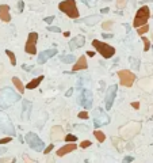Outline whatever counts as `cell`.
<instances>
[{
	"label": "cell",
	"instance_id": "6da1fadb",
	"mask_svg": "<svg viewBox=\"0 0 153 163\" xmlns=\"http://www.w3.org/2000/svg\"><path fill=\"white\" fill-rule=\"evenodd\" d=\"M19 99H20V95L19 94H15L10 87H4L0 91V108H3V109L14 105Z\"/></svg>",
	"mask_w": 153,
	"mask_h": 163
},
{
	"label": "cell",
	"instance_id": "7a4b0ae2",
	"mask_svg": "<svg viewBox=\"0 0 153 163\" xmlns=\"http://www.w3.org/2000/svg\"><path fill=\"white\" fill-rule=\"evenodd\" d=\"M59 8L61 12L68 15L71 19H77L80 14H79V8L76 4V0H63L59 4Z\"/></svg>",
	"mask_w": 153,
	"mask_h": 163
},
{
	"label": "cell",
	"instance_id": "3957f363",
	"mask_svg": "<svg viewBox=\"0 0 153 163\" xmlns=\"http://www.w3.org/2000/svg\"><path fill=\"white\" fill-rule=\"evenodd\" d=\"M92 46L96 49V52L102 57H105V59H111V57L115 55V48L111 46V45H109V44H106V42H102V41L94 39Z\"/></svg>",
	"mask_w": 153,
	"mask_h": 163
},
{
	"label": "cell",
	"instance_id": "277c9868",
	"mask_svg": "<svg viewBox=\"0 0 153 163\" xmlns=\"http://www.w3.org/2000/svg\"><path fill=\"white\" fill-rule=\"evenodd\" d=\"M149 18H150V8L148 6H142L141 8H138L137 12H135L133 26L137 27V29L141 27V26H144V24H146Z\"/></svg>",
	"mask_w": 153,
	"mask_h": 163
},
{
	"label": "cell",
	"instance_id": "5b68a950",
	"mask_svg": "<svg viewBox=\"0 0 153 163\" xmlns=\"http://www.w3.org/2000/svg\"><path fill=\"white\" fill-rule=\"evenodd\" d=\"M26 143L28 144L30 148L37 151V152H41V151H43V148H45L43 140H41V139L38 137V134H35L33 132H28L26 134Z\"/></svg>",
	"mask_w": 153,
	"mask_h": 163
},
{
	"label": "cell",
	"instance_id": "8992f818",
	"mask_svg": "<svg viewBox=\"0 0 153 163\" xmlns=\"http://www.w3.org/2000/svg\"><path fill=\"white\" fill-rule=\"evenodd\" d=\"M110 116L107 114L105 110L98 108L94 110V125L99 128V126H105V125H109L110 124Z\"/></svg>",
	"mask_w": 153,
	"mask_h": 163
},
{
	"label": "cell",
	"instance_id": "52a82bcc",
	"mask_svg": "<svg viewBox=\"0 0 153 163\" xmlns=\"http://www.w3.org/2000/svg\"><path fill=\"white\" fill-rule=\"evenodd\" d=\"M0 132H4L10 136H15V128L12 125V122L10 121L7 114L0 113Z\"/></svg>",
	"mask_w": 153,
	"mask_h": 163
},
{
	"label": "cell",
	"instance_id": "ba28073f",
	"mask_svg": "<svg viewBox=\"0 0 153 163\" xmlns=\"http://www.w3.org/2000/svg\"><path fill=\"white\" fill-rule=\"evenodd\" d=\"M118 77H119V82L123 87H131L133 83L135 82V75L129 69H122V71L118 72Z\"/></svg>",
	"mask_w": 153,
	"mask_h": 163
},
{
	"label": "cell",
	"instance_id": "9c48e42d",
	"mask_svg": "<svg viewBox=\"0 0 153 163\" xmlns=\"http://www.w3.org/2000/svg\"><path fill=\"white\" fill-rule=\"evenodd\" d=\"M37 42H38V33L31 31L27 37V42L24 45V50L28 55H35L37 53Z\"/></svg>",
	"mask_w": 153,
	"mask_h": 163
},
{
	"label": "cell",
	"instance_id": "30bf717a",
	"mask_svg": "<svg viewBox=\"0 0 153 163\" xmlns=\"http://www.w3.org/2000/svg\"><path fill=\"white\" fill-rule=\"evenodd\" d=\"M79 103H80L84 109H91L92 108V102H94V97H92V92L89 90H83L81 94L79 95Z\"/></svg>",
	"mask_w": 153,
	"mask_h": 163
},
{
	"label": "cell",
	"instance_id": "8fae6325",
	"mask_svg": "<svg viewBox=\"0 0 153 163\" xmlns=\"http://www.w3.org/2000/svg\"><path fill=\"white\" fill-rule=\"evenodd\" d=\"M117 92H118V86L117 84H113L107 88L106 91V98H105V105H106V109L110 110L114 105V101H115V97H117Z\"/></svg>",
	"mask_w": 153,
	"mask_h": 163
},
{
	"label": "cell",
	"instance_id": "7c38bea8",
	"mask_svg": "<svg viewBox=\"0 0 153 163\" xmlns=\"http://www.w3.org/2000/svg\"><path fill=\"white\" fill-rule=\"evenodd\" d=\"M56 55H57V49H46V50L41 52L38 55V60H37V63L38 64H45L49 59L54 57Z\"/></svg>",
	"mask_w": 153,
	"mask_h": 163
},
{
	"label": "cell",
	"instance_id": "4fadbf2b",
	"mask_svg": "<svg viewBox=\"0 0 153 163\" xmlns=\"http://www.w3.org/2000/svg\"><path fill=\"white\" fill-rule=\"evenodd\" d=\"M50 137H52V140H54V141L64 140V139H65L64 129L61 128L60 125H54V126L52 128V130H50Z\"/></svg>",
	"mask_w": 153,
	"mask_h": 163
},
{
	"label": "cell",
	"instance_id": "5bb4252c",
	"mask_svg": "<svg viewBox=\"0 0 153 163\" xmlns=\"http://www.w3.org/2000/svg\"><path fill=\"white\" fill-rule=\"evenodd\" d=\"M22 120L23 121H27L28 118H30L31 116V110H33V105H31V102H28L27 99H24L22 102Z\"/></svg>",
	"mask_w": 153,
	"mask_h": 163
},
{
	"label": "cell",
	"instance_id": "9a60e30c",
	"mask_svg": "<svg viewBox=\"0 0 153 163\" xmlns=\"http://www.w3.org/2000/svg\"><path fill=\"white\" fill-rule=\"evenodd\" d=\"M84 44H85V38H84V35L79 34V35L75 37V38H72L71 41H69V48H71L72 50H76L77 48H81Z\"/></svg>",
	"mask_w": 153,
	"mask_h": 163
},
{
	"label": "cell",
	"instance_id": "2e32d148",
	"mask_svg": "<svg viewBox=\"0 0 153 163\" xmlns=\"http://www.w3.org/2000/svg\"><path fill=\"white\" fill-rule=\"evenodd\" d=\"M77 148L76 143H68V144L63 145L61 148L57 150V156H64V155H67L69 152H72V151H75Z\"/></svg>",
	"mask_w": 153,
	"mask_h": 163
},
{
	"label": "cell",
	"instance_id": "e0dca14e",
	"mask_svg": "<svg viewBox=\"0 0 153 163\" xmlns=\"http://www.w3.org/2000/svg\"><path fill=\"white\" fill-rule=\"evenodd\" d=\"M88 68V64H87V59L85 56H80L76 61V64L73 65L72 68V72H77V71H83V69H87Z\"/></svg>",
	"mask_w": 153,
	"mask_h": 163
},
{
	"label": "cell",
	"instance_id": "ac0fdd59",
	"mask_svg": "<svg viewBox=\"0 0 153 163\" xmlns=\"http://www.w3.org/2000/svg\"><path fill=\"white\" fill-rule=\"evenodd\" d=\"M0 20H3V22H10L11 20L10 6H7V4H2L0 6Z\"/></svg>",
	"mask_w": 153,
	"mask_h": 163
},
{
	"label": "cell",
	"instance_id": "d6986e66",
	"mask_svg": "<svg viewBox=\"0 0 153 163\" xmlns=\"http://www.w3.org/2000/svg\"><path fill=\"white\" fill-rule=\"evenodd\" d=\"M76 22H83V23H85V24H88V26H94V24H96L99 20H100V16L99 15H89V16H87V18H83V19H75Z\"/></svg>",
	"mask_w": 153,
	"mask_h": 163
},
{
	"label": "cell",
	"instance_id": "ffe728a7",
	"mask_svg": "<svg viewBox=\"0 0 153 163\" xmlns=\"http://www.w3.org/2000/svg\"><path fill=\"white\" fill-rule=\"evenodd\" d=\"M43 80V75H41V76H38V77H35V79H33L30 83H27V86L26 87L28 88V90H33V88H37L39 86V83Z\"/></svg>",
	"mask_w": 153,
	"mask_h": 163
},
{
	"label": "cell",
	"instance_id": "44dd1931",
	"mask_svg": "<svg viewBox=\"0 0 153 163\" xmlns=\"http://www.w3.org/2000/svg\"><path fill=\"white\" fill-rule=\"evenodd\" d=\"M12 83H14V86H15L16 88H18V91H19L20 94H23V92H24V86H23L22 80H20L19 77H16V76L12 77Z\"/></svg>",
	"mask_w": 153,
	"mask_h": 163
},
{
	"label": "cell",
	"instance_id": "7402d4cb",
	"mask_svg": "<svg viewBox=\"0 0 153 163\" xmlns=\"http://www.w3.org/2000/svg\"><path fill=\"white\" fill-rule=\"evenodd\" d=\"M94 136L96 137V140H98L99 143H103V141L106 140V134L103 133L102 130H98V129H96V130H95V132H94Z\"/></svg>",
	"mask_w": 153,
	"mask_h": 163
},
{
	"label": "cell",
	"instance_id": "603a6c76",
	"mask_svg": "<svg viewBox=\"0 0 153 163\" xmlns=\"http://www.w3.org/2000/svg\"><path fill=\"white\" fill-rule=\"evenodd\" d=\"M61 61L65 64H71V63H73V61H76V57L73 55H65V56L61 57Z\"/></svg>",
	"mask_w": 153,
	"mask_h": 163
},
{
	"label": "cell",
	"instance_id": "cb8c5ba5",
	"mask_svg": "<svg viewBox=\"0 0 153 163\" xmlns=\"http://www.w3.org/2000/svg\"><path fill=\"white\" fill-rule=\"evenodd\" d=\"M142 42H144V52H148L152 46V42L149 38H146V37H142Z\"/></svg>",
	"mask_w": 153,
	"mask_h": 163
},
{
	"label": "cell",
	"instance_id": "d4e9b609",
	"mask_svg": "<svg viewBox=\"0 0 153 163\" xmlns=\"http://www.w3.org/2000/svg\"><path fill=\"white\" fill-rule=\"evenodd\" d=\"M6 55L8 56V59H10V61H11V65H16V57H15L14 53H12L11 50H8V49H6Z\"/></svg>",
	"mask_w": 153,
	"mask_h": 163
},
{
	"label": "cell",
	"instance_id": "484cf974",
	"mask_svg": "<svg viewBox=\"0 0 153 163\" xmlns=\"http://www.w3.org/2000/svg\"><path fill=\"white\" fill-rule=\"evenodd\" d=\"M149 31V26H148V24H144V26H141V27H138L137 29V33L140 35H144L145 34V33H148Z\"/></svg>",
	"mask_w": 153,
	"mask_h": 163
},
{
	"label": "cell",
	"instance_id": "4316f807",
	"mask_svg": "<svg viewBox=\"0 0 153 163\" xmlns=\"http://www.w3.org/2000/svg\"><path fill=\"white\" fill-rule=\"evenodd\" d=\"M127 6V0H117V7L118 10H123Z\"/></svg>",
	"mask_w": 153,
	"mask_h": 163
},
{
	"label": "cell",
	"instance_id": "83f0119b",
	"mask_svg": "<svg viewBox=\"0 0 153 163\" xmlns=\"http://www.w3.org/2000/svg\"><path fill=\"white\" fill-rule=\"evenodd\" d=\"M76 140H77V137L75 136V134H67L65 136V141H69V143H76Z\"/></svg>",
	"mask_w": 153,
	"mask_h": 163
},
{
	"label": "cell",
	"instance_id": "f1b7e54d",
	"mask_svg": "<svg viewBox=\"0 0 153 163\" xmlns=\"http://www.w3.org/2000/svg\"><path fill=\"white\" fill-rule=\"evenodd\" d=\"M113 24H114V22H113V20H109V22H103L102 27L105 29V30H109V29H111V27H113Z\"/></svg>",
	"mask_w": 153,
	"mask_h": 163
},
{
	"label": "cell",
	"instance_id": "f546056e",
	"mask_svg": "<svg viewBox=\"0 0 153 163\" xmlns=\"http://www.w3.org/2000/svg\"><path fill=\"white\" fill-rule=\"evenodd\" d=\"M81 2L84 3L87 7H95V4H96V0H81Z\"/></svg>",
	"mask_w": 153,
	"mask_h": 163
},
{
	"label": "cell",
	"instance_id": "4dcf8cb0",
	"mask_svg": "<svg viewBox=\"0 0 153 163\" xmlns=\"http://www.w3.org/2000/svg\"><path fill=\"white\" fill-rule=\"evenodd\" d=\"M88 112L87 110H83V112L79 113V118H81V120H88Z\"/></svg>",
	"mask_w": 153,
	"mask_h": 163
},
{
	"label": "cell",
	"instance_id": "1f68e13d",
	"mask_svg": "<svg viewBox=\"0 0 153 163\" xmlns=\"http://www.w3.org/2000/svg\"><path fill=\"white\" fill-rule=\"evenodd\" d=\"M129 61H130L131 64H133L134 69H138V68H140V61H138V60H135V59H133V57H130Z\"/></svg>",
	"mask_w": 153,
	"mask_h": 163
},
{
	"label": "cell",
	"instance_id": "d6a6232c",
	"mask_svg": "<svg viewBox=\"0 0 153 163\" xmlns=\"http://www.w3.org/2000/svg\"><path fill=\"white\" fill-rule=\"evenodd\" d=\"M46 29H48L49 31H53V33H61V29L57 27V26H50V24H49Z\"/></svg>",
	"mask_w": 153,
	"mask_h": 163
},
{
	"label": "cell",
	"instance_id": "836d02e7",
	"mask_svg": "<svg viewBox=\"0 0 153 163\" xmlns=\"http://www.w3.org/2000/svg\"><path fill=\"white\" fill-rule=\"evenodd\" d=\"M23 160H24V163H37L35 160H33V159L28 156V155H26V154L23 155Z\"/></svg>",
	"mask_w": 153,
	"mask_h": 163
},
{
	"label": "cell",
	"instance_id": "e575fe53",
	"mask_svg": "<svg viewBox=\"0 0 153 163\" xmlns=\"http://www.w3.org/2000/svg\"><path fill=\"white\" fill-rule=\"evenodd\" d=\"M91 144H92V143H91L89 140H84V141L80 143V147L81 148H87V147H91Z\"/></svg>",
	"mask_w": 153,
	"mask_h": 163
},
{
	"label": "cell",
	"instance_id": "d590c367",
	"mask_svg": "<svg viewBox=\"0 0 153 163\" xmlns=\"http://www.w3.org/2000/svg\"><path fill=\"white\" fill-rule=\"evenodd\" d=\"M15 159L14 158H4V159H0V163H14Z\"/></svg>",
	"mask_w": 153,
	"mask_h": 163
},
{
	"label": "cell",
	"instance_id": "8d00e7d4",
	"mask_svg": "<svg viewBox=\"0 0 153 163\" xmlns=\"http://www.w3.org/2000/svg\"><path fill=\"white\" fill-rule=\"evenodd\" d=\"M12 140V136L10 137H4V139H0V144H7V143H10Z\"/></svg>",
	"mask_w": 153,
	"mask_h": 163
},
{
	"label": "cell",
	"instance_id": "74e56055",
	"mask_svg": "<svg viewBox=\"0 0 153 163\" xmlns=\"http://www.w3.org/2000/svg\"><path fill=\"white\" fill-rule=\"evenodd\" d=\"M23 8H24V3L22 2V0H19V2H18V11H19V12H22V11H23Z\"/></svg>",
	"mask_w": 153,
	"mask_h": 163
},
{
	"label": "cell",
	"instance_id": "f35d334b",
	"mask_svg": "<svg viewBox=\"0 0 153 163\" xmlns=\"http://www.w3.org/2000/svg\"><path fill=\"white\" fill-rule=\"evenodd\" d=\"M133 156H125V158H123V160H122V163H131V162H133Z\"/></svg>",
	"mask_w": 153,
	"mask_h": 163
},
{
	"label": "cell",
	"instance_id": "ab89813d",
	"mask_svg": "<svg viewBox=\"0 0 153 163\" xmlns=\"http://www.w3.org/2000/svg\"><path fill=\"white\" fill-rule=\"evenodd\" d=\"M53 148H54V145H53V144H50V145H48L46 148L43 150V152H45V154H49V152H50V151H52Z\"/></svg>",
	"mask_w": 153,
	"mask_h": 163
},
{
	"label": "cell",
	"instance_id": "60d3db41",
	"mask_svg": "<svg viewBox=\"0 0 153 163\" xmlns=\"http://www.w3.org/2000/svg\"><path fill=\"white\" fill-rule=\"evenodd\" d=\"M43 20H45V22H46L48 24H50V23L53 22V20H54V16H48V18H45Z\"/></svg>",
	"mask_w": 153,
	"mask_h": 163
},
{
	"label": "cell",
	"instance_id": "b9f144b4",
	"mask_svg": "<svg viewBox=\"0 0 153 163\" xmlns=\"http://www.w3.org/2000/svg\"><path fill=\"white\" fill-rule=\"evenodd\" d=\"M102 37H103V38H113V34H111V33H103V34H102Z\"/></svg>",
	"mask_w": 153,
	"mask_h": 163
},
{
	"label": "cell",
	"instance_id": "7bdbcfd3",
	"mask_svg": "<svg viewBox=\"0 0 153 163\" xmlns=\"http://www.w3.org/2000/svg\"><path fill=\"white\" fill-rule=\"evenodd\" d=\"M22 68L24 71H33L34 69V67H31V65H22Z\"/></svg>",
	"mask_w": 153,
	"mask_h": 163
},
{
	"label": "cell",
	"instance_id": "ee69618b",
	"mask_svg": "<svg viewBox=\"0 0 153 163\" xmlns=\"http://www.w3.org/2000/svg\"><path fill=\"white\" fill-rule=\"evenodd\" d=\"M131 106H133V109L137 110V109L140 108V103H138V102H133V103H131Z\"/></svg>",
	"mask_w": 153,
	"mask_h": 163
},
{
	"label": "cell",
	"instance_id": "f6af8a7d",
	"mask_svg": "<svg viewBox=\"0 0 153 163\" xmlns=\"http://www.w3.org/2000/svg\"><path fill=\"white\" fill-rule=\"evenodd\" d=\"M72 92H73V88H69L68 91H67V94H65V95H67V97H71V95H72Z\"/></svg>",
	"mask_w": 153,
	"mask_h": 163
},
{
	"label": "cell",
	"instance_id": "bcb514c9",
	"mask_svg": "<svg viewBox=\"0 0 153 163\" xmlns=\"http://www.w3.org/2000/svg\"><path fill=\"white\" fill-rule=\"evenodd\" d=\"M109 11H110V8H102V10H100L102 14H107Z\"/></svg>",
	"mask_w": 153,
	"mask_h": 163
},
{
	"label": "cell",
	"instance_id": "7dc6e473",
	"mask_svg": "<svg viewBox=\"0 0 153 163\" xmlns=\"http://www.w3.org/2000/svg\"><path fill=\"white\" fill-rule=\"evenodd\" d=\"M87 55H88L89 57H94L95 56V52H87Z\"/></svg>",
	"mask_w": 153,
	"mask_h": 163
},
{
	"label": "cell",
	"instance_id": "c3c4849f",
	"mask_svg": "<svg viewBox=\"0 0 153 163\" xmlns=\"http://www.w3.org/2000/svg\"><path fill=\"white\" fill-rule=\"evenodd\" d=\"M127 150H133V144H131V143L130 144H127Z\"/></svg>",
	"mask_w": 153,
	"mask_h": 163
},
{
	"label": "cell",
	"instance_id": "681fc988",
	"mask_svg": "<svg viewBox=\"0 0 153 163\" xmlns=\"http://www.w3.org/2000/svg\"><path fill=\"white\" fill-rule=\"evenodd\" d=\"M3 152H6V150H4V148H3V150H0V154H3Z\"/></svg>",
	"mask_w": 153,
	"mask_h": 163
}]
</instances>
